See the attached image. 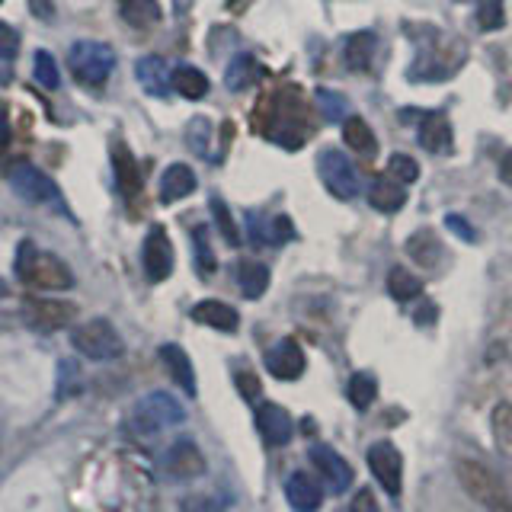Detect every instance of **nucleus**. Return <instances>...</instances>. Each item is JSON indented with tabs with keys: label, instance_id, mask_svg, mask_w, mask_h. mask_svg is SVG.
<instances>
[{
	"label": "nucleus",
	"instance_id": "nucleus-36",
	"mask_svg": "<svg viewBox=\"0 0 512 512\" xmlns=\"http://www.w3.org/2000/svg\"><path fill=\"white\" fill-rule=\"evenodd\" d=\"M208 208H212V215H215V224H218V231H221V237L228 240L231 247H237L240 244V231H237V221H234V215H231V208L224 205V199H212L208 202Z\"/></svg>",
	"mask_w": 512,
	"mask_h": 512
},
{
	"label": "nucleus",
	"instance_id": "nucleus-38",
	"mask_svg": "<svg viewBox=\"0 0 512 512\" xmlns=\"http://www.w3.org/2000/svg\"><path fill=\"white\" fill-rule=\"evenodd\" d=\"M192 244H196V266H199V272L202 276H212L215 272V253H212V247H208V231L202 228H192Z\"/></svg>",
	"mask_w": 512,
	"mask_h": 512
},
{
	"label": "nucleus",
	"instance_id": "nucleus-43",
	"mask_svg": "<svg viewBox=\"0 0 512 512\" xmlns=\"http://www.w3.org/2000/svg\"><path fill=\"white\" fill-rule=\"evenodd\" d=\"M80 391V368L74 362H61V378H58V397H68Z\"/></svg>",
	"mask_w": 512,
	"mask_h": 512
},
{
	"label": "nucleus",
	"instance_id": "nucleus-24",
	"mask_svg": "<svg viewBox=\"0 0 512 512\" xmlns=\"http://www.w3.org/2000/svg\"><path fill=\"white\" fill-rule=\"evenodd\" d=\"M375 48H378L375 32H352L346 48H343V58L349 64V71H368V64H372V58H375Z\"/></svg>",
	"mask_w": 512,
	"mask_h": 512
},
{
	"label": "nucleus",
	"instance_id": "nucleus-44",
	"mask_svg": "<svg viewBox=\"0 0 512 512\" xmlns=\"http://www.w3.org/2000/svg\"><path fill=\"white\" fill-rule=\"evenodd\" d=\"M445 228L452 231L458 240H468V244H474V240H477L474 224H471L468 218H461V215H448V218H445Z\"/></svg>",
	"mask_w": 512,
	"mask_h": 512
},
{
	"label": "nucleus",
	"instance_id": "nucleus-33",
	"mask_svg": "<svg viewBox=\"0 0 512 512\" xmlns=\"http://www.w3.org/2000/svg\"><path fill=\"white\" fill-rule=\"evenodd\" d=\"M346 397H349V404L356 407V410H368L375 404V397H378V381L375 375H368V372H356L349 378L346 384Z\"/></svg>",
	"mask_w": 512,
	"mask_h": 512
},
{
	"label": "nucleus",
	"instance_id": "nucleus-14",
	"mask_svg": "<svg viewBox=\"0 0 512 512\" xmlns=\"http://www.w3.org/2000/svg\"><path fill=\"white\" fill-rule=\"evenodd\" d=\"M285 500L295 512H317L324 503V480L308 471H295L285 480Z\"/></svg>",
	"mask_w": 512,
	"mask_h": 512
},
{
	"label": "nucleus",
	"instance_id": "nucleus-25",
	"mask_svg": "<svg viewBox=\"0 0 512 512\" xmlns=\"http://www.w3.org/2000/svg\"><path fill=\"white\" fill-rule=\"evenodd\" d=\"M260 61H256L253 55H237L228 71H224V87H228L231 93H240V90H250L256 80H260Z\"/></svg>",
	"mask_w": 512,
	"mask_h": 512
},
{
	"label": "nucleus",
	"instance_id": "nucleus-27",
	"mask_svg": "<svg viewBox=\"0 0 512 512\" xmlns=\"http://www.w3.org/2000/svg\"><path fill=\"white\" fill-rule=\"evenodd\" d=\"M119 13H122V20L135 29H151L160 23V16H164L160 0H119Z\"/></svg>",
	"mask_w": 512,
	"mask_h": 512
},
{
	"label": "nucleus",
	"instance_id": "nucleus-2",
	"mask_svg": "<svg viewBox=\"0 0 512 512\" xmlns=\"http://www.w3.org/2000/svg\"><path fill=\"white\" fill-rule=\"evenodd\" d=\"M16 276L39 292H68L74 285V272L68 263L58 260L55 253H42L32 240H23L16 250Z\"/></svg>",
	"mask_w": 512,
	"mask_h": 512
},
{
	"label": "nucleus",
	"instance_id": "nucleus-53",
	"mask_svg": "<svg viewBox=\"0 0 512 512\" xmlns=\"http://www.w3.org/2000/svg\"><path fill=\"white\" fill-rule=\"evenodd\" d=\"M0 4H4V0H0Z\"/></svg>",
	"mask_w": 512,
	"mask_h": 512
},
{
	"label": "nucleus",
	"instance_id": "nucleus-10",
	"mask_svg": "<svg viewBox=\"0 0 512 512\" xmlns=\"http://www.w3.org/2000/svg\"><path fill=\"white\" fill-rule=\"evenodd\" d=\"M368 468H372L375 480L391 496H397L400 487H404V458H400L397 445L384 442V439L375 442L372 448H368Z\"/></svg>",
	"mask_w": 512,
	"mask_h": 512
},
{
	"label": "nucleus",
	"instance_id": "nucleus-35",
	"mask_svg": "<svg viewBox=\"0 0 512 512\" xmlns=\"http://www.w3.org/2000/svg\"><path fill=\"white\" fill-rule=\"evenodd\" d=\"M186 141L199 157H212V151H208V144H212V122H208L205 116H196L186 128Z\"/></svg>",
	"mask_w": 512,
	"mask_h": 512
},
{
	"label": "nucleus",
	"instance_id": "nucleus-31",
	"mask_svg": "<svg viewBox=\"0 0 512 512\" xmlns=\"http://www.w3.org/2000/svg\"><path fill=\"white\" fill-rule=\"evenodd\" d=\"M407 253L416 260V266H423V269H432L439 263V256H442V247H439V237L432 234V231H416L410 240H407Z\"/></svg>",
	"mask_w": 512,
	"mask_h": 512
},
{
	"label": "nucleus",
	"instance_id": "nucleus-15",
	"mask_svg": "<svg viewBox=\"0 0 512 512\" xmlns=\"http://www.w3.org/2000/svg\"><path fill=\"white\" fill-rule=\"evenodd\" d=\"M256 426H260V436L269 445H288V439L295 436L292 416H288L285 407L272 404V400H266V404H260V410H256Z\"/></svg>",
	"mask_w": 512,
	"mask_h": 512
},
{
	"label": "nucleus",
	"instance_id": "nucleus-26",
	"mask_svg": "<svg viewBox=\"0 0 512 512\" xmlns=\"http://www.w3.org/2000/svg\"><path fill=\"white\" fill-rule=\"evenodd\" d=\"M368 202H372L378 212L391 215V212H400V208H404L407 192H404V186H400L397 180L384 176V180H375L372 189H368Z\"/></svg>",
	"mask_w": 512,
	"mask_h": 512
},
{
	"label": "nucleus",
	"instance_id": "nucleus-6",
	"mask_svg": "<svg viewBox=\"0 0 512 512\" xmlns=\"http://www.w3.org/2000/svg\"><path fill=\"white\" fill-rule=\"evenodd\" d=\"M71 343H74V349L80 352V356H87L93 362H112V359H119L125 352L119 330L103 317H93V320H87V324H80L71 333Z\"/></svg>",
	"mask_w": 512,
	"mask_h": 512
},
{
	"label": "nucleus",
	"instance_id": "nucleus-39",
	"mask_svg": "<svg viewBox=\"0 0 512 512\" xmlns=\"http://www.w3.org/2000/svg\"><path fill=\"white\" fill-rule=\"evenodd\" d=\"M314 96H317V106H320V112H324L327 122H346V100H343L340 93L314 90Z\"/></svg>",
	"mask_w": 512,
	"mask_h": 512
},
{
	"label": "nucleus",
	"instance_id": "nucleus-49",
	"mask_svg": "<svg viewBox=\"0 0 512 512\" xmlns=\"http://www.w3.org/2000/svg\"><path fill=\"white\" fill-rule=\"evenodd\" d=\"M10 138H13V128H10V119H7V109L0 106V151H7Z\"/></svg>",
	"mask_w": 512,
	"mask_h": 512
},
{
	"label": "nucleus",
	"instance_id": "nucleus-41",
	"mask_svg": "<svg viewBox=\"0 0 512 512\" xmlns=\"http://www.w3.org/2000/svg\"><path fill=\"white\" fill-rule=\"evenodd\" d=\"M36 80L45 87V90H58V84H61V74H58V64H55V58L48 55V52H36Z\"/></svg>",
	"mask_w": 512,
	"mask_h": 512
},
{
	"label": "nucleus",
	"instance_id": "nucleus-34",
	"mask_svg": "<svg viewBox=\"0 0 512 512\" xmlns=\"http://www.w3.org/2000/svg\"><path fill=\"white\" fill-rule=\"evenodd\" d=\"M388 292L394 301H413L416 295L423 292V282L413 276V272H407L404 266H394L388 272Z\"/></svg>",
	"mask_w": 512,
	"mask_h": 512
},
{
	"label": "nucleus",
	"instance_id": "nucleus-5",
	"mask_svg": "<svg viewBox=\"0 0 512 512\" xmlns=\"http://www.w3.org/2000/svg\"><path fill=\"white\" fill-rule=\"evenodd\" d=\"M68 64H71V74L77 84H84L90 90H103L112 68H116V52H112L106 42L84 39V42L71 45Z\"/></svg>",
	"mask_w": 512,
	"mask_h": 512
},
{
	"label": "nucleus",
	"instance_id": "nucleus-13",
	"mask_svg": "<svg viewBox=\"0 0 512 512\" xmlns=\"http://www.w3.org/2000/svg\"><path fill=\"white\" fill-rule=\"evenodd\" d=\"M304 365H308V359H304V349L298 346V340H292V336H285V340H279L276 346H272L266 352V368L272 378L279 381H295L304 375Z\"/></svg>",
	"mask_w": 512,
	"mask_h": 512
},
{
	"label": "nucleus",
	"instance_id": "nucleus-17",
	"mask_svg": "<svg viewBox=\"0 0 512 512\" xmlns=\"http://www.w3.org/2000/svg\"><path fill=\"white\" fill-rule=\"evenodd\" d=\"M164 468H167L170 477H180V480H186V477H199V474L205 471V458H202V452L196 448V442L183 439V442H176V445L170 448V452H167Z\"/></svg>",
	"mask_w": 512,
	"mask_h": 512
},
{
	"label": "nucleus",
	"instance_id": "nucleus-21",
	"mask_svg": "<svg viewBox=\"0 0 512 512\" xmlns=\"http://www.w3.org/2000/svg\"><path fill=\"white\" fill-rule=\"evenodd\" d=\"M192 320L212 327V330H221V333H234L240 327L237 311L224 301H199L196 308H192Z\"/></svg>",
	"mask_w": 512,
	"mask_h": 512
},
{
	"label": "nucleus",
	"instance_id": "nucleus-37",
	"mask_svg": "<svg viewBox=\"0 0 512 512\" xmlns=\"http://www.w3.org/2000/svg\"><path fill=\"white\" fill-rule=\"evenodd\" d=\"M503 23H506L503 0H480L477 4V26L484 32H493V29H503Z\"/></svg>",
	"mask_w": 512,
	"mask_h": 512
},
{
	"label": "nucleus",
	"instance_id": "nucleus-51",
	"mask_svg": "<svg viewBox=\"0 0 512 512\" xmlns=\"http://www.w3.org/2000/svg\"><path fill=\"white\" fill-rule=\"evenodd\" d=\"M247 4H250V0H228V10H231V13H234V10L240 13V10H247Z\"/></svg>",
	"mask_w": 512,
	"mask_h": 512
},
{
	"label": "nucleus",
	"instance_id": "nucleus-40",
	"mask_svg": "<svg viewBox=\"0 0 512 512\" xmlns=\"http://www.w3.org/2000/svg\"><path fill=\"white\" fill-rule=\"evenodd\" d=\"M388 170H391V180L404 183V186H410V183L420 180V167H416V160L407 157V154H391Z\"/></svg>",
	"mask_w": 512,
	"mask_h": 512
},
{
	"label": "nucleus",
	"instance_id": "nucleus-42",
	"mask_svg": "<svg viewBox=\"0 0 512 512\" xmlns=\"http://www.w3.org/2000/svg\"><path fill=\"white\" fill-rule=\"evenodd\" d=\"M16 55H20V32L0 20V61H13Z\"/></svg>",
	"mask_w": 512,
	"mask_h": 512
},
{
	"label": "nucleus",
	"instance_id": "nucleus-52",
	"mask_svg": "<svg viewBox=\"0 0 512 512\" xmlns=\"http://www.w3.org/2000/svg\"><path fill=\"white\" fill-rule=\"evenodd\" d=\"M0 295H7V285L4 282H0Z\"/></svg>",
	"mask_w": 512,
	"mask_h": 512
},
{
	"label": "nucleus",
	"instance_id": "nucleus-30",
	"mask_svg": "<svg viewBox=\"0 0 512 512\" xmlns=\"http://www.w3.org/2000/svg\"><path fill=\"white\" fill-rule=\"evenodd\" d=\"M490 432H493L496 448H500V455L512 461V404H509V400H503V404L493 407Z\"/></svg>",
	"mask_w": 512,
	"mask_h": 512
},
{
	"label": "nucleus",
	"instance_id": "nucleus-4",
	"mask_svg": "<svg viewBox=\"0 0 512 512\" xmlns=\"http://www.w3.org/2000/svg\"><path fill=\"white\" fill-rule=\"evenodd\" d=\"M455 474L461 480L464 493H468L471 500H477L487 512H512V493H509V487L487 468V464H480L474 458H461L455 464Z\"/></svg>",
	"mask_w": 512,
	"mask_h": 512
},
{
	"label": "nucleus",
	"instance_id": "nucleus-20",
	"mask_svg": "<svg viewBox=\"0 0 512 512\" xmlns=\"http://www.w3.org/2000/svg\"><path fill=\"white\" fill-rule=\"evenodd\" d=\"M135 74H138V84L144 87V93L151 96H167V90L173 87L170 84V71H167V61L160 55H144L138 64H135Z\"/></svg>",
	"mask_w": 512,
	"mask_h": 512
},
{
	"label": "nucleus",
	"instance_id": "nucleus-22",
	"mask_svg": "<svg viewBox=\"0 0 512 512\" xmlns=\"http://www.w3.org/2000/svg\"><path fill=\"white\" fill-rule=\"evenodd\" d=\"M192 189H196V173H192L186 164H170L164 170V176H160V202L164 205L186 199Z\"/></svg>",
	"mask_w": 512,
	"mask_h": 512
},
{
	"label": "nucleus",
	"instance_id": "nucleus-46",
	"mask_svg": "<svg viewBox=\"0 0 512 512\" xmlns=\"http://www.w3.org/2000/svg\"><path fill=\"white\" fill-rule=\"evenodd\" d=\"M237 388L247 400H256L260 397V378H256L253 372H237Z\"/></svg>",
	"mask_w": 512,
	"mask_h": 512
},
{
	"label": "nucleus",
	"instance_id": "nucleus-19",
	"mask_svg": "<svg viewBox=\"0 0 512 512\" xmlns=\"http://www.w3.org/2000/svg\"><path fill=\"white\" fill-rule=\"evenodd\" d=\"M420 144L429 154H452L455 135L442 112H429V116L420 122Z\"/></svg>",
	"mask_w": 512,
	"mask_h": 512
},
{
	"label": "nucleus",
	"instance_id": "nucleus-18",
	"mask_svg": "<svg viewBox=\"0 0 512 512\" xmlns=\"http://www.w3.org/2000/svg\"><path fill=\"white\" fill-rule=\"evenodd\" d=\"M112 167H116V183H119V192L125 199H135L141 192V170H138V160L135 154L125 148L122 141L112 144Z\"/></svg>",
	"mask_w": 512,
	"mask_h": 512
},
{
	"label": "nucleus",
	"instance_id": "nucleus-8",
	"mask_svg": "<svg viewBox=\"0 0 512 512\" xmlns=\"http://www.w3.org/2000/svg\"><path fill=\"white\" fill-rule=\"evenodd\" d=\"M10 186H13L16 196H20L23 202H32V205L61 202V189L55 186L52 176H45L42 170L29 167V164H20V167L10 170Z\"/></svg>",
	"mask_w": 512,
	"mask_h": 512
},
{
	"label": "nucleus",
	"instance_id": "nucleus-11",
	"mask_svg": "<svg viewBox=\"0 0 512 512\" xmlns=\"http://www.w3.org/2000/svg\"><path fill=\"white\" fill-rule=\"evenodd\" d=\"M141 263H144V272H148L151 282H164L170 279L173 272V244H170V234L167 228H154L144 237V247H141Z\"/></svg>",
	"mask_w": 512,
	"mask_h": 512
},
{
	"label": "nucleus",
	"instance_id": "nucleus-16",
	"mask_svg": "<svg viewBox=\"0 0 512 512\" xmlns=\"http://www.w3.org/2000/svg\"><path fill=\"white\" fill-rule=\"evenodd\" d=\"M250 240L256 247H282L292 240L295 228H292V218L288 215H276V218H260V215H250Z\"/></svg>",
	"mask_w": 512,
	"mask_h": 512
},
{
	"label": "nucleus",
	"instance_id": "nucleus-47",
	"mask_svg": "<svg viewBox=\"0 0 512 512\" xmlns=\"http://www.w3.org/2000/svg\"><path fill=\"white\" fill-rule=\"evenodd\" d=\"M183 512H218V503L208 500V496H189L183 503Z\"/></svg>",
	"mask_w": 512,
	"mask_h": 512
},
{
	"label": "nucleus",
	"instance_id": "nucleus-29",
	"mask_svg": "<svg viewBox=\"0 0 512 512\" xmlns=\"http://www.w3.org/2000/svg\"><path fill=\"white\" fill-rule=\"evenodd\" d=\"M343 138H346V144L356 154H365V157H372L375 151H378V138H375V132L368 128V122L365 119H359V116H346V122H343Z\"/></svg>",
	"mask_w": 512,
	"mask_h": 512
},
{
	"label": "nucleus",
	"instance_id": "nucleus-48",
	"mask_svg": "<svg viewBox=\"0 0 512 512\" xmlns=\"http://www.w3.org/2000/svg\"><path fill=\"white\" fill-rule=\"evenodd\" d=\"M29 7H32V13L39 16V20H52L55 16V7H52V0H29Z\"/></svg>",
	"mask_w": 512,
	"mask_h": 512
},
{
	"label": "nucleus",
	"instance_id": "nucleus-1",
	"mask_svg": "<svg viewBox=\"0 0 512 512\" xmlns=\"http://www.w3.org/2000/svg\"><path fill=\"white\" fill-rule=\"evenodd\" d=\"M253 116H256V122H253L256 132L269 141H276L279 148L298 151L304 138H308V122H304L308 119V109H304L298 87L266 93Z\"/></svg>",
	"mask_w": 512,
	"mask_h": 512
},
{
	"label": "nucleus",
	"instance_id": "nucleus-32",
	"mask_svg": "<svg viewBox=\"0 0 512 512\" xmlns=\"http://www.w3.org/2000/svg\"><path fill=\"white\" fill-rule=\"evenodd\" d=\"M237 285H240V292H244V298H260L266 288H269V269L263 263H240L237 266Z\"/></svg>",
	"mask_w": 512,
	"mask_h": 512
},
{
	"label": "nucleus",
	"instance_id": "nucleus-23",
	"mask_svg": "<svg viewBox=\"0 0 512 512\" xmlns=\"http://www.w3.org/2000/svg\"><path fill=\"white\" fill-rule=\"evenodd\" d=\"M160 362L167 365L170 378L180 384L186 394H196V372H192V362L180 346H173V343L160 346Z\"/></svg>",
	"mask_w": 512,
	"mask_h": 512
},
{
	"label": "nucleus",
	"instance_id": "nucleus-7",
	"mask_svg": "<svg viewBox=\"0 0 512 512\" xmlns=\"http://www.w3.org/2000/svg\"><path fill=\"white\" fill-rule=\"evenodd\" d=\"M317 170H320V180H324V186L336 199L349 202L359 196V173L343 151H336V148L324 151L317 157Z\"/></svg>",
	"mask_w": 512,
	"mask_h": 512
},
{
	"label": "nucleus",
	"instance_id": "nucleus-3",
	"mask_svg": "<svg viewBox=\"0 0 512 512\" xmlns=\"http://www.w3.org/2000/svg\"><path fill=\"white\" fill-rule=\"evenodd\" d=\"M186 420L183 404L167 391H154L148 397H141L138 404L128 413V432L138 439H151L157 432H164L170 426H180Z\"/></svg>",
	"mask_w": 512,
	"mask_h": 512
},
{
	"label": "nucleus",
	"instance_id": "nucleus-12",
	"mask_svg": "<svg viewBox=\"0 0 512 512\" xmlns=\"http://www.w3.org/2000/svg\"><path fill=\"white\" fill-rule=\"evenodd\" d=\"M23 314L36 330H61V327L74 324L77 308L68 301H55V298H29L23 304Z\"/></svg>",
	"mask_w": 512,
	"mask_h": 512
},
{
	"label": "nucleus",
	"instance_id": "nucleus-9",
	"mask_svg": "<svg viewBox=\"0 0 512 512\" xmlns=\"http://www.w3.org/2000/svg\"><path fill=\"white\" fill-rule=\"evenodd\" d=\"M311 464H314L317 477L324 480V487L333 493L349 490L352 480H356V471L349 468V461L330 445H311Z\"/></svg>",
	"mask_w": 512,
	"mask_h": 512
},
{
	"label": "nucleus",
	"instance_id": "nucleus-45",
	"mask_svg": "<svg viewBox=\"0 0 512 512\" xmlns=\"http://www.w3.org/2000/svg\"><path fill=\"white\" fill-rule=\"evenodd\" d=\"M349 512H381V506H378V500H375V493H372V490H359L356 496H352Z\"/></svg>",
	"mask_w": 512,
	"mask_h": 512
},
{
	"label": "nucleus",
	"instance_id": "nucleus-50",
	"mask_svg": "<svg viewBox=\"0 0 512 512\" xmlns=\"http://www.w3.org/2000/svg\"><path fill=\"white\" fill-rule=\"evenodd\" d=\"M500 180H503L506 186H512V151L500 160Z\"/></svg>",
	"mask_w": 512,
	"mask_h": 512
},
{
	"label": "nucleus",
	"instance_id": "nucleus-28",
	"mask_svg": "<svg viewBox=\"0 0 512 512\" xmlns=\"http://www.w3.org/2000/svg\"><path fill=\"white\" fill-rule=\"evenodd\" d=\"M170 84L176 93L183 96V100H202V96L208 93V77L199 68H192V64H180V68L173 71Z\"/></svg>",
	"mask_w": 512,
	"mask_h": 512
}]
</instances>
